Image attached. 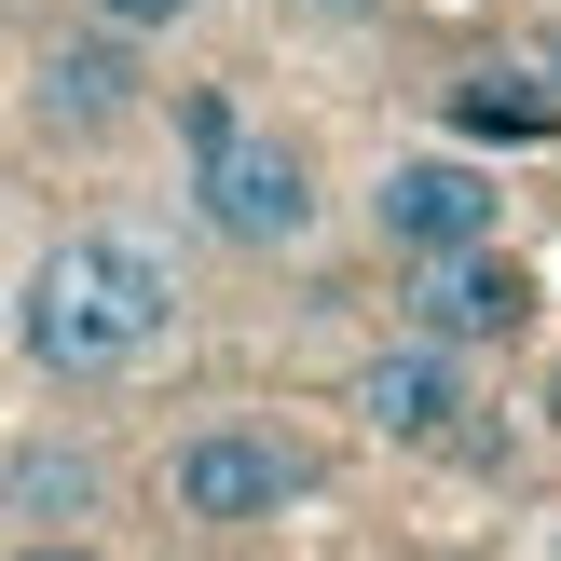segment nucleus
<instances>
[{
  "instance_id": "f257e3e1",
  "label": "nucleus",
  "mask_w": 561,
  "mask_h": 561,
  "mask_svg": "<svg viewBox=\"0 0 561 561\" xmlns=\"http://www.w3.org/2000/svg\"><path fill=\"white\" fill-rule=\"evenodd\" d=\"M164 329H179V274L137 233H69L27 274V356H42V370H124Z\"/></svg>"
},
{
  "instance_id": "f03ea898",
  "label": "nucleus",
  "mask_w": 561,
  "mask_h": 561,
  "mask_svg": "<svg viewBox=\"0 0 561 561\" xmlns=\"http://www.w3.org/2000/svg\"><path fill=\"white\" fill-rule=\"evenodd\" d=\"M192 206H206L219 247L274 261V247L316 233V164H301L288 137H219V151H192Z\"/></svg>"
},
{
  "instance_id": "7ed1b4c3",
  "label": "nucleus",
  "mask_w": 561,
  "mask_h": 561,
  "mask_svg": "<svg viewBox=\"0 0 561 561\" xmlns=\"http://www.w3.org/2000/svg\"><path fill=\"white\" fill-rule=\"evenodd\" d=\"M288 493H301V453L261 438V425H206L164 466V507H179L192 535H261V520H288Z\"/></svg>"
},
{
  "instance_id": "20e7f679",
  "label": "nucleus",
  "mask_w": 561,
  "mask_h": 561,
  "mask_svg": "<svg viewBox=\"0 0 561 561\" xmlns=\"http://www.w3.org/2000/svg\"><path fill=\"white\" fill-rule=\"evenodd\" d=\"M535 316V274L507 261V247H453V261H425V288H411V343H507V329Z\"/></svg>"
},
{
  "instance_id": "39448f33",
  "label": "nucleus",
  "mask_w": 561,
  "mask_h": 561,
  "mask_svg": "<svg viewBox=\"0 0 561 561\" xmlns=\"http://www.w3.org/2000/svg\"><path fill=\"white\" fill-rule=\"evenodd\" d=\"M370 219L398 261H453V247H493V179L480 164H398L370 192Z\"/></svg>"
},
{
  "instance_id": "423d86ee",
  "label": "nucleus",
  "mask_w": 561,
  "mask_h": 561,
  "mask_svg": "<svg viewBox=\"0 0 561 561\" xmlns=\"http://www.w3.org/2000/svg\"><path fill=\"white\" fill-rule=\"evenodd\" d=\"M356 411H370L383 438H453V411H466V370H453V343H398V356H370L356 370Z\"/></svg>"
},
{
  "instance_id": "0eeeda50",
  "label": "nucleus",
  "mask_w": 561,
  "mask_h": 561,
  "mask_svg": "<svg viewBox=\"0 0 561 561\" xmlns=\"http://www.w3.org/2000/svg\"><path fill=\"white\" fill-rule=\"evenodd\" d=\"M42 110H55V124H110V110H137L124 42H69V55H42Z\"/></svg>"
},
{
  "instance_id": "6e6552de",
  "label": "nucleus",
  "mask_w": 561,
  "mask_h": 561,
  "mask_svg": "<svg viewBox=\"0 0 561 561\" xmlns=\"http://www.w3.org/2000/svg\"><path fill=\"white\" fill-rule=\"evenodd\" d=\"M453 124H466V137H507V151H520V137H548V124H561V110H548V82H520V69H480V82L453 96Z\"/></svg>"
},
{
  "instance_id": "1a4fd4ad",
  "label": "nucleus",
  "mask_w": 561,
  "mask_h": 561,
  "mask_svg": "<svg viewBox=\"0 0 561 561\" xmlns=\"http://www.w3.org/2000/svg\"><path fill=\"white\" fill-rule=\"evenodd\" d=\"M0 493H14V520H82V507H96V466H82V453H14Z\"/></svg>"
},
{
  "instance_id": "9d476101",
  "label": "nucleus",
  "mask_w": 561,
  "mask_h": 561,
  "mask_svg": "<svg viewBox=\"0 0 561 561\" xmlns=\"http://www.w3.org/2000/svg\"><path fill=\"white\" fill-rule=\"evenodd\" d=\"M192 14V0H96V27H110V42H137V27H179Z\"/></svg>"
},
{
  "instance_id": "9b49d317",
  "label": "nucleus",
  "mask_w": 561,
  "mask_h": 561,
  "mask_svg": "<svg viewBox=\"0 0 561 561\" xmlns=\"http://www.w3.org/2000/svg\"><path fill=\"white\" fill-rule=\"evenodd\" d=\"M14 561H96V548H82V535H42V548H14Z\"/></svg>"
},
{
  "instance_id": "f8f14e48",
  "label": "nucleus",
  "mask_w": 561,
  "mask_h": 561,
  "mask_svg": "<svg viewBox=\"0 0 561 561\" xmlns=\"http://www.w3.org/2000/svg\"><path fill=\"white\" fill-rule=\"evenodd\" d=\"M548 438H561V370H548Z\"/></svg>"
},
{
  "instance_id": "ddd939ff",
  "label": "nucleus",
  "mask_w": 561,
  "mask_h": 561,
  "mask_svg": "<svg viewBox=\"0 0 561 561\" xmlns=\"http://www.w3.org/2000/svg\"><path fill=\"white\" fill-rule=\"evenodd\" d=\"M329 14H370V0H329Z\"/></svg>"
},
{
  "instance_id": "4468645a",
  "label": "nucleus",
  "mask_w": 561,
  "mask_h": 561,
  "mask_svg": "<svg viewBox=\"0 0 561 561\" xmlns=\"http://www.w3.org/2000/svg\"><path fill=\"white\" fill-rule=\"evenodd\" d=\"M548 69H561V42H548Z\"/></svg>"
}]
</instances>
